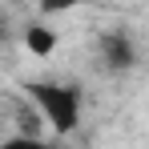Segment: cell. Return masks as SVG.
<instances>
[{"mask_svg":"<svg viewBox=\"0 0 149 149\" xmlns=\"http://www.w3.org/2000/svg\"><path fill=\"white\" fill-rule=\"evenodd\" d=\"M32 101L40 109V117L56 129V133H73L77 121H81V93L73 85H52V81H36L32 89Z\"/></svg>","mask_w":149,"mask_h":149,"instance_id":"obj_1","label":"cell"},{"mask_svg":"<svg viewBox=\"0 0 149 149\" xmlns=\"http://www.w3.org/2000/svg\"><path fill=\"white\" fill-rule=\"evenodd\" d=\"M101 49H105V65H109V69H129V65H133V45L125 40L121 32H109V36L101 40Z\"/></svg>","mask_w":149,"mask_h":149,"instance_id":"obj_2","label":"cell"},{"mask_svg":"<svg viewBox=\"0 0 149 149\" xmlns=\"http://www.w3.org/2000/svg\"><path fill=\"white\" fill-rule=\"evenodd\" d=\"M24 45L28 52H36V56H49V52H56V32L45 24H28L24 28Z\"/></svg>","mask_w":149,"mask_h":149,"instance_id":"obj_3","label":"cell"},{"mask_svg":"<svg viewBox=\"0 0 149 149\" xmlns=\"http://www.w3.org/2000/svg\"><path fill=\"white\" fill-rule=\"evenodd\" d=\"M81 0H40V8L45 12H69V8H77Z\"/></svg>","mask_w":149,"mask_h":149,"instance_id":"obj_4","label":"cell"}]
</instances>
